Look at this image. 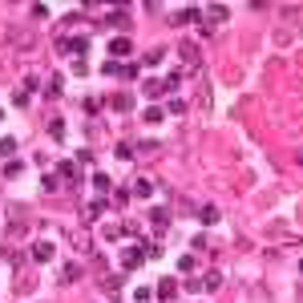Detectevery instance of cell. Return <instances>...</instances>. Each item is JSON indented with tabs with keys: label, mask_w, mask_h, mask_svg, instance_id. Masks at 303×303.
Here are the masks:
<instances>
[{
	"label": "cell",
	"mask_w": 303,
	"mask_h": 303,
	"mask_svg": "<svg viewBox=\"0 0 303 303\" xmlns=\"http://www.w3.org/2000/svg\"><path fill=\"white\" fill-rule=\"evenodd\" d=\"M57 49H61V53H85V49H89V41H85V37H61V41H57Z\"/></svg>",
	"instance_id": "6da1fadb"
},
{
	"label": "cell",
	"mask_w": 303,
	"mask_h": 303,
	"mask_svg": "<svg viewBox=\"0 0 303 303\" xmlns=\"http://www.w3.org/2000/svg\"><path fill=\"white\" fill-rule=\"evenodd\" d=\"M105 73H109V77H126V81H134V77H138V65H117V61H109Z\"/></svg>",
	"instance_id": "7a4b0ae2"
},
{
	"label": "cell",
	"mask_w": 303,
	"mask_h": 303,
	"mask_svg": "<svg viewBox=\"0 0 303 303\" xmlns=\"http://www.w3.org/2000/svg\"><path fill=\"white\" fill-rule=\"evenodd\" d=\"M121 267H126V271H138V267H142V251H138V247H126V255H121Z\"/></svg>",
	"instance_id": "3957f363"
},
{
	"label": "cell",
	"mask_w": 303,
	"mask_h": 303,
	"mask_svg": "<svg viewBox=\"0 0 303 303\" xmlns=\"http://www.w3.org/2000/svg\"><path fill=\"white\" fill-rule=\"evenodd\" d=\"M130 49H134V41H130V37H113V41H109V53H113V57H126Z\"/></svg>",
	"instance_id": "277c9868"
},
{
	"label": "cell",
	"mask_w": 303,
	"mask_h": 303,
	"mask_svg": "<svg viewBox=\"0 0 303 303\" xmlns=\"http://www.w3.org/2000/svg\"><path fill=\"white\" fill-rule=\"evenodd\" d=\"M33 259H37V263H49V259H53V242H45V238L33 242Z\"/></svg>",
	"instance_id": "5b68a950"
},
{
	"label": "cell",
	"mask_w": 303,
	"mask_h": 303,
	"mask_svg": "<svg viewBox=\"0 0 303 303\" xmlns=\"http://www.w3.org/2000/svg\"><path fill=\"white\" fill-rule=\"evenodd\" d=\"M174 291H178V279H162V283H158V295H162V299H174Z\"/></svg>",
	"instance_id": "8992f818"
},
{
	"label": "cell",
	"mask_w": 303,
	"mask_h": 303,
	"mask_svg": "<svg viewBox=\"0 0 303 303\" xmlns=\"http://www.w3.org/2000/svg\"><path fill=\"white\" fill-rule=\"evenodd\" d=\"M202 223H219V206H202Z\"/></svg>",
	"instance_id": "52a82bcc"
},
{
	"label": "cell",
	"mask_w": 303,
	"mask_h": 303,
	"mask_svg": "<svg viewBox=\"0 0 303 303\" xmlns=\"http://www.w3.org/2000/svg\"><path fill=\"white\" fill-rule=\"evenodd\" d=\"M162 89H166L162 81H146V93H150V97H158V93H162Z\"/></svg>",
	"instance_id": "ba28073f"
},
{
	"label": "cell",
	"mask_w": 303,
	"mask_h": 303,
	"mask_svg": "<svg viewBox=\"0 0 303 303\" xmlns=\"http://www.w3.org/2000/svg\"><path fill=\"white\" fill-rule=\"evenodd\" d=\"M12 150H16V142H12V138H0V154H4V158H8V154H12Z\"/></svg>",
	"instance_id": "9c48e42d"
},
{
	"label": "cell",
	"mask_w": 303,
	"mask_h": 303,
	"mask_svg": "<svg viewBox=\"0 0 303 303\" xmlns=\"http://www.w3.org/2000/svg\"><path fill=\"white\" fill-rule=\"evenodd\" d=\"M146 121H162V105H150L146 109Z\"/></svg>",
	"instance_id": "30bf717a"
}]
</instances>
